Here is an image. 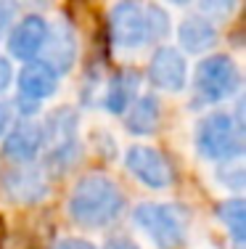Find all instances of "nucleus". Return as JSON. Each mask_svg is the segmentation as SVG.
<instances>
[{"mask_svg": "<svg viewBox=\"0 0 246 249\" xmlns=\"http://www.w3.org/2000/svg\"><path fill=\"white\" fill-rule=\"evenodd\" d=\"M66 212L72 223L82 228H106L125 212V194L103 173H87L77 178L66 199Z\"/></svg>", "mask_w": 246, "mask_h": 249, "instance_id": "obj_1", "label": "nucleus"}, {"mask_svg": "<svg viewBox=\"0 0 246 249\" xmlns=\"http://www.w3.org/2000/svg\"><path fill=\"white\" fill-rule=\"evenodd\" d=\"M193 143L201 159L209 162H236L244 154V122L228 111H212L201 117L193 133Z\"/></svg>", "mask_w": 246, "mask_h": 249, "instance_id": "obj_2", "label": "nucleus"}, {"mask_svg": "<svg viewBox=\"0 0 246 249\" xmlns=\"http://www.w3.org/2000/svg\"><path fill=\"white\" fill-rule=\"evenodd\" d=\"M77 111L61 106L50 111L43 127V151H45V167L50 173H66L80 159V138H77Z\"/></svg>", "mask_w": 246, "mask_h": 249, "instance_id": "obj_3", "label": "nucleus"}, {"mask_svg": "<svg viewBox=\"0 0 246 249\" xmlns=\"http://www.w3.org/2000/svg\"><path fill=\"white\" fill-rule=\"evenodd\" d=\"M238 88H241V69L230 56L214 53V56H204V61H198L196 74H193V90H196L198 104H222L230 96H236Z\"/></svg>", "mask_w": 246, "mask_h": 249, "instance_id": "obj_4", "label": "nucleus"}, {"mask_svg": "<svg viewBox=\"0 0 246 249\" xmlns=\"http://www.w3.org/2000/svg\"><path fill=\"white\" fill-rule=\"evenodd\" d=\"M132 223L154 241L156 249H180L185 241V217L175 204L140 201L132 210Z\"/></svg>", "mask_w": 246, "mask_h": 249, "instance_id": "obj_5", "label": "nucleus"}, {"mask_svg": "<svg viewBox=\"0 0 246 249\" xmlns=\"http://www.w3.org/2000/svg\"><path fill=\"white\" fill-rule=\"evenodd\" d=\"M109 37L122 51H135L154 43L148 27V8L140 0H116L109 11Z\"/></svg>", "mask_w": 246, "mask_h": 249, "instance_id": "obj_6", "label": "nucleus"}, {"mask_svg": "<svg viewBox=\"0 0 246 249\" xmlns=\"http://www.w3.org/2000/svg\"><path fill=\"white\" fill-rule=\"evenodd\" d=\"M125 167L138 183H143L151 191H164L175 183V164L169 162L167 154L154 146H130L125 154Z\"/></svg>", "mask_w": 246, "mask_h": 249, "instance_id": "obj_7", "label": "nucleus"}, {"mask_svg": "<svg viewBox=\"0 0 246 249\" xmlns=\"http://www.w3.org/2000/svg\"><path fill=\"white\" fill-rule=\"evenodd\" d=\"M148 82L162 93H180L188 85L185 56L172 45H159L148 61Z\"/></svg>", "mask_w": 246, "mask_h": 249, "instance_id": "obj_8", "label": "nucleus"}, {"mask_svg": "<svg viewBox=\"0 0 246 249\" xmlns=\"http://www.w3.org/2000/svg\"><path fill=\"white\" fill-rule=\"evenodd\" d=\"M5 199L16 204H37L48 196V178L34 164H16L0 178Z\"/></svg>", "mask_w": 246, "mask_h": 249, "instance_id": "obj_9", "label": "nucleus"}, {"mask_svg": "<svg viewBox=\"0 0 246 249\" xmlns=\"http://www.w3.org/2000/svg\"><path fill=\"white\" fill-rule=\"evenodd\" d=\"M48 21L40 14H29L24 19H19L14 27L8 29V37H5V45H8V53L16 58V61H34L43 53V45L48 40Z\"/></svg>", "mask_w": 246, "mask_h": 249, "instance_id": "obj_10", "label": "nucleus"}, {"mask_svg": "<svg viewBox=\"0 0 246 249\" xmlns=\"http://www.w3.org/2000/svg\"><path fill=\"white\" fill-rule=\"evenodd\" d=\"M40 154H43V127L32 117L14 122L8 133L3 135V157L8 162L32 164Z\"/></svg>", "mask_w": 246, "mask_h": 249, "instance_id": "obj_11", "label": "nucleus"}, {"mask_svg": "<svg viewBox=\"0 0 246 249\" xmlns=\"http://www.w3.org/2000/svg\"><path fill=\"white\" fill-rule=\"evenodd\" d=\"M74 58H77V35L66 21H56L48 27V40L43 45L40 61L48 64L56 74H64L72 69Z\"/></svg>", "mask_w": 246, "mask_h": 249, "instance_id": "obj_12", "label": "nucleus"}, {"mask_svg": "<svg viewBox=\"0 0 246 249\" xmlns=\"http://www.w3.org/2000/svg\"><path fill=\"white\" fill-rule=\"evenodd\" d=\"M178 40H180V48L185 53L201 56V53H209L217 45L220 32H217V27H214L212 19H207V16H201V14H193L188 19L180 21Z\"/></svg>", "mask_w": 246, "mask_h": 249, "instance_id": "obj_13", "label": "nucleus"}, {"mask_svg": "<svg viewBox=\"0 0 246 249\" xmlns=\"http://www.w3.org/2000/svg\"><path fill=\"white\" fill-rule=\"evenodd\" d=\"M16 85H19V96L43 101V98H50L58 90V74L48 64L34 58V61H27L21 67L19 77H16Z\"/></svg>", "mask_w": 246, "mask_h": 249, "instance_id": "obj_14", "label": "nucleus"}, {"mask_svg": "<svg viewBox=\"0 0 246 249\" xmlns=\"http://www.w3.org/2000/svg\"><path fill=\"white\" fill-rule=\"evenodd\" d=\"M140 74L135 69H119L111 82L106 85V93H103V109L109 114H125L130 109V104L140 96Z\"/></svg>", "mask_w": 246, "mask_h": 249, "instance_id": "obj_15", "label": "nucleus"}, {"mask_svg": "<svg viewBox=\"0 0 246 249\" xmlns=\"http://www.w3.org/2000/svg\"><path fill=\"white\" fill-rule=\"evenodd\" d=\"M159 122H162V104L154 93L138 96L130 104V109L125 111V127H127V133H132V135L156 133Z\"/></svg>", "mask_w": 246, "mask_h": 249, "instance_id": "obj_16", "label": "nucleus"}, {"mask_svg": "<svg viewBox=\"0 0 246 249\" xmlns=\"http://www.w3.org/2000/svg\"><path fill=\"white\" fill-rule=\"evenodd\" d=\"M217 217H220V223L225 225V231L230 233V239L236 241V247H244V239H246V201L238 199V196L225 199L217 207Z\"/></svg>", "mask_w": 246, "mask_h": 249, "instance_id": "obj_17", "label": "nucleus"}, {"mask_svg": "<svg viewBox=\"0 0 246 249\" xmlns=\"http://www.w3.org/2000/svg\"><path fill=\"white\" fill-rule=\"evenodd\" d=\"M238 0H198V8H201V16L207 19H228V16L236 11Z\"/></svg>", "mask_w": 246, "mask_h": 249, "instance_id": "obj_18", "label": "nucleus"}, {"mask_svg": "<svg viewBox=\"0 0 246 249\" xmlns=\"http://www.w3.org/2000/svg\"><path fill=\"white\" fill-rule=\"evenodd\" d=\"M148 8V27H151V40H164L169 35V14L159 5H146Z\"/></svg>", "mask_w": 246, "mask_h": 249, "instance_id": "obj_19", "label": "nucleus"}, {"mask_svg": "<svg viewBox=\"0 0 246 249\" xmlns=\"http://www.w3.org/2000/svg\"><path fill=\"white\" fill-rule=\"evenodd\" d=\"M222 167L225 170H220V180L225 183L230 191H241L244 188V170L238 167V164H230V162H225Z\"/></svg>", "mask_w": 246, "mask_h": 249, "instance_id": "obj_20", "label": "nucleus"}, {"mask_svg": "<svg viewBox=\"0 0 246 249\" xmlns=\"http://www.w3.org/2000/svg\"><path fill=\"white\" fill-rule=\"evenodd\" d=\"M16 19V3L14 0H0V35H5L14 27Z\"/></svg>", "mask_w": 246, "mask_h": 249, "instance_id": "obj_21", "label": "nucleus"}, {"mask_svg": "<svg viewBox=\"0 0 246 249\" xmlns=\"http://www.w3.org/2000/svg\"><path fill=\"white\" fill-rule=\"evenodd\" d=\"M14 114H16L14 104H8V101H0V138H3V135L8 133V127L16 122Z\"/></svg>", "mask_w": 246, "mask_h": 249, "instance_id": "obj_22", "label": "nucleus"}, {"mask_svg": "<svg viewBox=\"0 0 246 249\" xmlns=\"http://www.w3.org/2000/svg\"><path fill=\"white\" fill-rule=\"evenodd\" d=\"M11 82H14V69H11V61L0 56V96H3V93L11 88Z\"/></svg>", "mask_w": 246, "mask_h": 249, "instance_id": "obj_23", "label": "nucleus"}, {"mask_svg": "<svg viewBox=\"0 0 246 249\" xmlns=\"http://www.w3.org/2000/svg\"><path fill=\"white\" fill-rule=\"evenodd\" d=\"M56 249H96V244H90L87 239H80V236H66L56 244Z\"/></svg>", "mask_w": 246, "mask_h": 249, "instance_id": "obj_24", "label": "nucleus"}, {"mask_svg": "<svg viewBox=\"0 0 246 249\" xmlns=\"http://www.w3.org/2000/svg\"><path fill=\"white\" fill-rule=\"evenodd\" d=\"M103 249H140L130 236H111V239L103 244Z\"/></svg>", "mask_w": 246, "mask_h": 249, "instance_id": "obj_25", "label": "nucleus"}, {"mask_svg": "<svg viewBox=\"0 0 246 249\" xmlns=\"http://www.w3.org/2000/svg\"><path fill=\"white\" fill-rule=\"evenodd\" d=\"M167 3H172V5H188V3H193V0H167Z\"/></svg>", "mask_w": 246, "mask_h": 249, "instance_id": "obj_26", "label": "nucleus"}]
</instances>
